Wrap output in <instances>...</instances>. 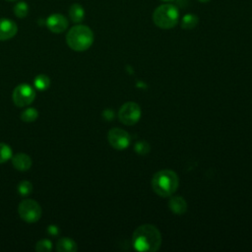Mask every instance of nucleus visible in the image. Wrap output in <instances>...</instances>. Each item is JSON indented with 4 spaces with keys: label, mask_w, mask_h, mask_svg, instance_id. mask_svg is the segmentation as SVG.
<instances>
[{
    "label": "nucleus",
    "mask_w": 252,
    "mask_h": 252,
    "mask_svg": "<svg viewBox=\"0 0 252 252\" xmlns=\"http://www.w3.org/2000/svg\"><path fill=\"white\" fill-rule=\"evenodd\" d=\"M133 246L138 251H157L161 244V235L158 229L152 224H143L133 233Z\"/></svg>",
    "instance_id": "1"
},
{
    "label": "nucleus",
    "mask_w": 252,
    "mask_h": 252,
    "mask_svg": "<svg viewBox=\"0 0 252 252\" xmlns=\"http://www.w3.org/2000/svg\"><path fill=\"white\" fill-rule=\"evenodd\" d=\"M179 178L170 169H162L155 173L152 179L153 190L160 197H170L178 187Z\"/></svg>",
    "instance_id": "2"
},
{
    "label": "nucleus",
    "mask_w": 252,
    "mask_h": 252,
    "mask_svg": "<svg viewBox=\"0 0 252 252\" xmlns=\"http://www.w3.org/2000/svg\"><path fill=\"white\" fill-rule=\"evenodd\" d=\"M93 31L85 25H76L72 27L66 34L68 46L75 51H85L89 49L94 42Z\"/></svg>",
    "instance_id": "3"
},
{
    "label": "nucleus",
    "mask_w": 252,
    "mask_h": 252,
    "mask_svg": "<svg viewBox=\"0 0 252 252\" xmlns=\"http://www.w3.org/2000/svg\"><path fill=\"white\" fill-rule=\"evenodd\" d=\"M179 20V11L173 4H162L153 13L155 25L160 29L168 30L174 28Z\"/></svg>",
    "instance_id": "4"
},
{
    "label": "nucleus",
    "mask_w": 252,
    "mask_h": 252,
    "mask_svg": "<svg viewBox=\"0 0 252 252\" xmlns=\"http://www.w3.org/2000/svg\"><path fill=\"white\" fill-rule=\"evenodd\" d=\"M18 212L21 219L30 223L36 222L41 217V208L32 199H24L18 207Z\"/></svg>",
    "instance_id": "5"
},
{
    "label": "nucleus",
    "mask_w": 252,
    "mask_h": 252,
    "mask_svg": "<svg viewBox=\"0 0 252 252\" xmlns=\"http://www.w3.org/2000/svg\"><path fill=\"white\" fill-rule=\"evenodd\" d=\"M35 97L34 90L28 84H21L13 91V101L19 107L31 104Z\"/></svg>",
    "instance_id": "6"
},
{
    "label": "nucleus",
    "mask_w": 252,
    "mask_h": 252,
    "mask_svg": "<svg viewBox=\"0 0 252 252\" xmlns=\"http://www.w3.org/2000/svg\"><path fill=\"white\" fill-rule=\"evenodd\" d=\"M118 117L123 124L133 125L137 123L141 117V108L134 101L126 102L120 107Z\"/></svg>",
    "instance_id": "7"
},
{
    "label": "nucleus",
    "mask_w": 252,
    "mask_h": 252,
    "mask_svg": "<svg viewBox=\"0 0 252 252\" xmlns=\"http://www.w3.org/2000/svg\"><path fill=\"white\" fill-rule=\"evenodd\" d=\"M107 140L110 146L115 150H124L130 144L129 134L120 128H112L107 134Z\"/></svg>",
    "instance_id": "8"
},
{
    "label": "nucleus",
    "mask_w": 252,
    "mask_h": 252,
    "mask_svg": "<svg viewBox=\"0 0 252 252\" xmlns=\"http://www.w3.org/2000/svg\"><path fill=\"white\" fill-rule=\"evenodd\" d=\"M69 26L68 19L58 13L51 14L46 19L47 29L54 33H61L67 30Z\"/></svg>",
    "instance_id": "9"
},
{
    "label": "nucleus",
    "mask_w": 252,
    "mask_h": 252,
    "mask_svg": "<svg viewBox=\"0 0 252 252\" xmlns=\"http://www.w3.org/2000/svg\"><path fill=\"white\" fill-rule=\"evenodd\" d=\"M18 32L17 24L7 18L0 19V40H7L14 37Z\"/></svg>",
    "instance_id": "10"
},
{
    "label": "nucleus",
    "mask_w": 252,
    "mask_h": 252,
    "mask_svg": "<svg viewBox=\"0 0 252 252\" xmlns=\"http://www.w3.org/2000/svg\"><path fill=\"white\" fill-rule=\"evenodd\" d=\"M12 164L16 169L20 171H26L31 168L32 160L27 154L19 153L15 156H12Z\"/></svg>",
    "instance_id": "11"
},
{
    "label": "nucleus",
    "mask_w": 252,
    "mask_h": 252,
    "mask_svg": "<svg viewBox=\"0 0 252 252\" xmlns=\"http://www.w3.org/2000/svg\"><path fill=\"white\" fill-rule=\"evenodd\" d=\"M168 206L170 210L176 215H182L187 210V203L181 196H172L169 199Z\"/></svg>",
    "instance_id": "12"
},
{
    "label": "nucleus",
    "mask_w": 252,
    "mask_h": 252,
    "mask_svg": "<svg viewBox=\"0 0 252 252\" xmlns=\"http://www.w3.org/2000/svg\"><path fill=\"white\" fill-rule=\"evenodd\" d=\"M69 18L73 23L79 24L85 19V10L79 3H74L69 8Z\"/></svg>",
    "instance_id": "13"
},
{
    "label": "nucleus",
    "mask_w": 252,
    "mask_h": 252,
    "mask_svg": "<svg viewBox=\"0 0 252 252\" xmlns=\"http://www.w3.org/2000/svg\"><path fill=\"white\" fill-rule=\"evenodd\" d=\"M56 250L58 252H75L78 250V246L73 239L69 237H62L57 241Z\"/></svg>",
    "instance_id": "14"
},
{
    "label": "nucleus",
    "mask_w": 252,
    "mask_h": 252,
    "mask_svg": "<svg viewBox=\"0 0 252 252\" xmlns=\"http://www.w3.org/2000/svg\"><path fill=\"white\" fill-rule=\"evenodd\" d=\"M199 23V18L194 14H186L181 20V28L184 30H192Z\"/></svg>",
    "instance_id": "15"
},
{
    "label": "nucleus",
    "mask_w": 252,
    "mask_h": 252,
    "mask_svg": "<svg viewBox=\"0 0 252 252\" xmlns=\"http://www.w3.org/2000/svg\"><path fill=\"white\" fill-rule=\"evenodd\" d=\"M33 86L38 91H45L50 86V80L46 75H37L33 80Z\"/></svg>",
    "instance_id": "16"
},
{
    "label": "nucleus",
    "mask_w": 252,
    "mask_h": 252,
    "mask_svg": "<svg viewBox=\"0 0 252 252\" xmlns=\"http://www.w3.org/2000/svg\"><path fill=\"white\" fill-rule=\"evenodd\" d=\"M13 11H14V14H15L16 17H18L20 19H23V18L27 17V15L29 14V5L25 1L18 2L14 6Z\"/></svg>",
    "instance_id": "17"
},
{
    "label": "nucleus",
    "mask_w": 252,
    "mask_h": 252,
    "mask_svg": "<svg viewBox=\"0 0 252 252\" xmlns=\"http://www.w3.org/2000/svg\"><path fill=\"white\" fill-rule=\"evenodd\" d=\"M38 116V111L34 107H29L22 111L21 113V119L25 122H32L36 120Z\"/></svg>",
    "instance_id": "18"
},
{
    "label": "nucleus",
    "mask_w": 252,
    "mask_h": 252,
    "mask_svg": "<svg viewBox=\"0 0 252 252\" xmlns=\"http://www.w3.org/2000/svg\"><path fill=\"white\" fill-rule=\"evenodd\" d=\"M17 190L21 196H29L32 192V184L28 180H22L18 184Z\"/></svg>",
    "instance_id": "19"
},
{
    "label": "nucleus",
    "mask_w": 252,
    "mask_h": 252,
    "mask_svg": "<svg viewBox=\"0 0 252 252\" xmlns=\"http://www.w3.org/2000/svg\"><path fill=\"white\" fill-rule=\"evenodd\" d=\"M12 158V150L10 146L5 143H0V163L6 162Z\"/></svg>",
    "instance_id": "20"
},
{
    "label": "nucleus",
    "mask_w": 252,
    "mask_h": 252,
    "mask_svg": "<svg viewBox=\"0 0 252 252\" xmlns=\"http://www.w3.org/2000/svg\"><path fill=\"white\" fill-rule=\"evenodd\" d=\"M35 250L37 252H50L52 250V242L49 239H41L36 242Z\"/></svg>",
    "instance_id": "21"
},
{
    "label": "nucleus",
    "mask_w": 252,
    "mask_h": 252,
    "mask_svg": "<svg viewBox=\"0 0 252 252\" xmlns=\"http://www.w3.org/2000/svg\"><path fill=\"white\" fill-rule=\"evenodd\" d=\"M135 152L140 155H146L150 152V145L146 141H139L135 144Z\"/></svg>",
    "instance_id": "22"
},
{
    "label": "nucleus",
    "mask_w": 252,
    "mask_h": 252,
    "mask_svg": "<svg viewBox=\"0 0 252 252\" xmlns=\"http://www.w3.org/2000/svg\"><path fill=\"white\" fill-rule=\"evenodd\" d=\"M47 232L51 235H57L59 233V230H58V227L56 225H49L47 227Z\"/></svg>",
    "instance_id": "23"
},
{
    "label": "nucleus",
    "mask_w": 252,
    "mask_h": 252,
    "mask_svg": "<svg viewBox=\"0 0 252 252\" xmlns=\"http://www.w3.org/2000/svg\"><path fill=\"white\" fill-rule=\"evenodd\" d=\"M176 5L175 6H178L180 8H185L188 4H189V0H174Z\"/></svg>",
    "instance_id": "24"
},
{
    "label": "nucleus",
    "mask_w": 252,
    "mask_h": 252,
    "mask_svg": "<svg viewBox=\"0 0 252 252\" xmlns=\"http://www.w3.org/2000/svg\"><path fill=\"white\" fill-rule=\"evenodd\" d=\"M198 1H200V2H202V3H206V2H209L210 0H198Z\"/></svg>",
    "instance_id": "25"
},
{
    "label": "nucleus",
    "mask_w": 252,
    "mask_h": 252,
    "mask_svg": "<svg viewBox=\"0 0 252 252\" xmlns=\"http://www.w3.org/2000/svg\"><path fill=\"white\" fill-rule=\"evenodd\" d=\"M161 1H166V2H168V1H174V0H161Z\"/></svg>",
    "instance_id": "26"
},
{
    "label": "nucleus",
    "mask_w": 252,
    "mask_h": 252,
    "mask_svg": "<svg viewBox=\"0 0 252 252\" xmlns=\"http://www.w3.org/2000/svg\"><path fill=\"white\" fill-rule=\"evenodd\" d=\"M6 1H15V0H6Z\"/></svg>",
    "instance_id": "27"
}]
</instances>
